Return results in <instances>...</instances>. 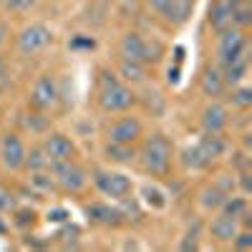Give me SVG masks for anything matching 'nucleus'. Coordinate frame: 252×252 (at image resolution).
Masks as SVG:
<instances>
[{
	"instance_id": "17",
	"label": "nucleus",
	"mask_w": 252,
	"mask_h": 252,
	"mask_svg": "<svg viewBox=\"0 0 252 252\" xmlns=\"http://www.w3.org/2000/svg\"><path fill=\"white\" fill-rule=\"evenodd\" d=\"M247 68H250L247 56H240V58H235V61L224 63V66H222V78H224V83H232V86L242 83L245 76H247Z\"/></svg>"
},
{
	"instance_id": "36",
	"label": "nucleus",
	"mask_w": 252,
	"mask_h": 252,
	"mask_svg": "<svg viewBox=\"0 0 252 252\" xmlns=\"http://www.w3.org/2000/svg\"><path fill=\"white\" fill-rule=\"evenodd\" d=\"M61 240H63V245H66L68 247V242L71 245H76V240H78V227H66V229H63V232H61Z\"/></svg>"
},
{
	"instance_id": "4",
	"label": "nucleus",
	"mask_w": 252,
	"mask_h": 252,
	"mask_svg": "<svg viewBox=\"0 0 252 252\" xmlns=\"http://www.w3.org/2000/svg\"><path fill=\"white\" fill-rule=\"evenodd\" d=\"M48 172H51L53 182L63 189V192H71V194L81 192V189L89 184V177H86V172H83V166H78L73 159L51 164V169H48Z\"/></svg>"
},
{
	"instance_id": "37",
	"label": "nucleus",
	"mask_w": 252,
	"mask_h": 252,
	"mask_svg": "<svg viewBox=\"0 0 252 252\" xmlns=\"http://www.w3.org/2000/svg\"><path fill=\"white\" fill-rule=\"evenodd\" d=\"M10 83V68H8V61L0 58V91Z\"/></svg>"
},
{
	"instance_id": "12",
	"label": "nucleus",
	"mask_w": 252,
	"mask_h": 252,
	"mask_svg": "<svg viewBox=\"0 0 252 252\" xmlns=\"http://www.w3.org/2000/svg\"><path fill=\"white\" fill-rule=\"evenodd\" d=\"M86 217L91 222H98V224H106V227H116L124 222V212L106 202H91L86 204Z\"/></svg>"
},
{
	"instance_id": "10",
	"label": "nucleus",
	"mask_w": 252,
	"mask_h": 252,
	"mask_svg": "<svg viewBox=\"0 0 252 252\" xmlns=\"http://www.w3.org/2000/svg\"><path fill=\"white\" fill-rule=\"evenodd\" d=\"M106 136L114 144H134L141 136V121L136 116H121L106 129Z\"/></svg>"
},
{
	"instance_id": "16",
	"label": "nucleus",
	"mask_w": 252,
	"mask_h": 252,
	"mask_svg": "<svg viewBox=\"0 0 252 252\" xmlns=\"http://www.w3.org/2000/svg\"><path fill=\"white\" fill-rule=\"evenodd\" d=\"M199 149H202V154L209 159V161H215L217 157H222L224 152H227V141L220 136V134H209V131H204V136L199 139Z\"/></svg>"
},
{
	"instance_id": "33",
	"label": "nucleus",
	"mask_w": 252,
	"mask_h": 252,
	"mask_svg": "<svg viewBox=\"0 0 252 252\" xmlns=\"http://www.w3.org/2000/svg\"><path fill=\"white\" fill-rule=\"evenodd\" d=\"M73 51H78V48H86V51H91L94 46H96V40L94 38H89V35H76V38H71V43H68Z\"/></svg>"
},
{
	"instance_id": "23",
	"label": "nucleus",
	"mask_w": 252,
	"mask_h": 252,
	"mask_svg": "<svg viewBox=\"0 0 252 252\" xmlns=\"http://www.w3.org/2000/svg\"><path fill=\"white\" fill-rule=\"evenodd\" d=\"M220 209L224 215H232L237 220H245V215H247V199L245 197H224Z\"/></svg>"
},
{
	"instance_id": "6",
	"label": "nucleus",
	"mask_w": 252,
	"mask_h": 252,
	"mask_svg": "<svg viewBox=\"0 0 252 252\" xmlns=\"http://www.w3.org/2000/svg\"><path fill=\"white\" fill-rule=\"evenodd\" d=\"M217 56H220V63L235 61L240 56H247V38H245V31L237 28V26H229L227 31L217 33Z\"/></svg>"
},
{
	"instance_id": "39",
	"label": "nucleus",
	"mask_w": 252,
	"mask_h": 252,
	"mask_svg": "<svg viewBox=\"0 0 252 252\" xmlns=\"http://www.w3.org/2000/svg\"><path fill=\"white\" fill-rule=\"evenodd\" d=\"M146 3H149V8H152L157 15H161V18H164L166 8H169V0H146Z\"/></svg>"
},
{
	"instance_id": "32",
	"label": "nucleus",
	"mask_w": 252,
	"mask_h": 252,
	"mask_svg": "<svg viewBox=\"0 0 252 252\" xmlns=\"http://www.w3.org/2000/svg\"><path fill=\"white\" fill-rule=\"evenodd\" d=\"M8 209H15V197L5 187H0V212H8Z\"/></svg>"
},
{
	"instance_id": "11",
	"label": "nucleus",
	"mask_w": 252,
	"mask_h": 252,
	"mask_svg": "<svg viewBox=\"0 0 252 252\" xmlns=\"http://www.w3.org/2000/svg\"><path fill=\"white\" fill-rule=\"evenodd\" d=\"M43 152H46V157L51 159V164H56V161H68V159H73V157H76V146H73V141H71L68 136L51 134V136H46V141H43Z\"/></svg>"
},
{
	"instance_id": "14",
	"label": "nucleus",
	"mask_w": 252,
	"mask_h": 252,
	"mask_svg": "<svg viewBox=\"0 0 252 252\" xmlns=\"http://www.w3.org/2000/svg\"><path fill=\"white\" fill-rule=\"evenodd\" d=\"M237 229H240V220L232 217V215H224V212H220L212 220V224H209V232H212V237L217 242H232Z\"/></svg>"
},
{
	"instance_id": "31",
	"label": "nucleus",
	"mask_w": 252,
	"mask_h": 252,
	"mask_svg": "<svg viewBox=\"0 0 252 252\" xmlns=\"http://www.w3.org/2000/svg\"><path fill=\"white\" fill-rule=\"evenodd\" d=\"M144 199L149 202L152 207H157V209L164 207V197H161L159 189H154V187H146V189H144Z\"/></svg>"
},
{
	"instance_id": "9",
	"label": "nucleus",
	"mask_w": 252,
	"mask_h": 252,
	"mask_svg": "<svg viewBox=\"0 0 252 252\" xmlns=\"http://www.w3.org/2000/svg\"><path fill=\"white\" fill-rule=\"evenodd\" d=\"M31 106L35 111H43V109H51L53 103L58 101V83L51 73H43V76H38L35 83H33V89H31Z\"/></svg>"
},
{
	"instance_id": "25",
	"label": "nucleus",
	"mask_w": 252,
	"mask_h": 252,
	"mask_svg": "<svg viewBox=\"0 0 252 252\" xmlns=\"http://www.w3.org/2000/svg\"><path fill=\"white\" fill-rule=\"evenodd\" d=\"M119 73L126 81H144V63L139 61H129V58H121L119 63Z\"/></svg>"
},
{
	"instance_id": "13",
	"label": "nucleus",
	"mask_w": 252,
	"mask_h": 252,
	"mask_svg": "<svg viewBox=\"0 0 252 252\" xmlns=\"http://www.w3.org/2000/svg\"><path fill=\"white\" fill-rule=\"evenodd\" d=\"M202 129L209 134H222L227 126V109L222 103H209V106L202 109Z\"/></svg>"
},
{
	"instance_id": "26",
	"label": "nucleus",
	"mask_w": 252,
	"mask_h": 252,
	"mask_svg": "<svg viewBox=\"0 0 252 252\" xmlns=\"http://www.w3.org/2000/svg\"><path fill=\"white\" fill-rule=\"evenodd\" d=\"M224 192L215 184V187H207V189H202V204L207 207V209H220L222 207V202H224Z\"/></svg>"
},
{
	"instance_id": "27",
	"label": "nucleus",
	"mask_w": 252,
	"mask_h": 252,
	"mask_svg": "<svg viewBox=\"0 0 252 252\" xmlns=\"http://www.w3.org/2000/svg\"><path fill=\"white\" fill-rule=\"evenodd\" d=\"M229 101H232V106H237V109H247L252 103V89L250 86H240V83H237V89L232 91Z\"/></svg>"
},
{
	"instance_id": "2",
	"label": "nucleus",
	"mask_w": 252,
	"mask_h": 252,
	"mask_svg": "<svg viewBox=\"0 0 252 252\" xmlns=\"http://www.w3.org/2000/svg\"><path fill=\"white\" fill-rule=\"evenodd\" d=\"M141 169L152 177H164L172 166V141L164 134H152L146 136L139 152Z\"/></svg>"
},
{
	"instance_id": "19",
	"label": "nucleus",
	"mask_w": 252,
	"mask_h": 252,
	"mask_svg": "<svg viewBox=\"0 0 252 252\" xmlns=\"http://www.w3.org/2000/svg\"><path fill=\"white\" fill-rule=\"evenodd\" d=\"M192 8H194V0H169V8H166L164 18L169 20V23L179 26L192 15Z\"/></svg>"
},
{
	"instance_id": "22",
	"label": "nucleus",
	"mask_w": 252,
	"mask_h": 252,
	"mask_svg": "<svg viewBox=\"0 0 252 252\" xmlns=\"http://www.w3.org/2000/svg\"><path fill=\"white\" fill-rule=\"evenodd\" d=\"M182 161L187 169H204V166L209 164V159L202 154V149L194 144V146H187V149L182 152Z\"/></svg>"
},
{
	"instance_id": "40",
	"label": "nucleus",
	"mask_w": 252,
	"mask_h": 252,
	"mask_svg": "<svg viewBox=\"0 0 252 252\" xmlns=\"http://www.w3.org/2000/svg\"><path fill=\"white\" fill-rule=\"evenodd\" d=\"M8 35H10V28H8V23H3V20H0V48L5 46Z\"/></svg>"
},
{
	"instance_id": "21",
	"label": "nucleus",
	"mask_w": 252,
	"mask_h": 252,
	"mask_svg": "<svg viewBox=\"0 0 252 252\" xmlns=\"http://www.w3.org/2000/svg\"><path fill=\"white\" fill-rule=\"evenodd\" d=\"M106 157L111 161H119V164H129L136 157V152H134V144H114V141H109L106 144Z\"/></svg>"
},
{
	"instance_id": "20",
	"label": "nucleus",
	"mask_w": 252,
	"mask_h": 252,
	"mask_svg": "<svg viewBox=\"0 0 252 252\" xmlns=\"http://www.w3.org/2000/svg\"><path fill=\"white\" fill-rule=\"evenodd\" d=\"M23 166H26L28 172H48V169H51V159L46 157L43 146H33L31 152H26Z\"/></svg>"
},
{
	"instance_id": "5",
	"label": "nucleus",
	"mask_w": 252,
	"mask_h": 252,
	"mask_svg": "<svg viewBox=\"0 0 252 252\" xmlns=\"http://www.w3.org/2000/svg\"><path fill=\"white\" fill-rule=\"evenodd\" d=\"M51 40H53V31L46 23H31L18 33L15 46L23 56H35L40 51H46L51 46Z\"/></svg>"
},
{
	"instance_id": "28",
	"label": "nucleus",
	"mask_w": 252,
	"mask_h": 252,
	"mask_svg": "<svg viewBox=\"0 0 252 252\" xmlns=\"http://www.w3.org/2000/svg\"><path fill=\"white\" fill-rule=\"evenodd\" d=\"M28 182H31V187L40 189V192H48V189H53V184H56L51 172H31Z\"/></svg>"
},
{
	"instance_id": "35",
	"label": "nucleus",
	"mask_w": 252,
	"mask_h": 252,
	"mask_svg": "<svg viewBox=\"0 0 252 252\" xmlns=\"http://www.w3.org/2000/svg\"><path fill=\"white\" fill-rule=\"evenodd\" d=\"M15 222H18L20 227H26L28 222L33 224V222H35V212H33V209H18V212H15Z\"/></svg>"
},
{
	"instance_id": "41",
	"label": "nucleus",
	"mask_w": 252,
	"mask_h": 252,
	"mask_svg": "<svg viewBox=\"0 0 252 252\" xmlns=\"http://www.w3.org/2000/svg\"><path fill=\"white\" fill-rule=\"evenodd\" d=\"M166 81H169V83H179V68L177 66L166 71Z\"/></svg>"
},
{
	"instance_id": "24",
	"label": "nucleus",
	"mask_w": 252,
	"mask_h": 252,
	"mask_svg": "<svg viewBox=\"0 0 252 252\" xmlns=\"http://www.w3.org/2000/svg\"><path fill=\"white\" fill-rule=\"evenodd\" d=\"M250 23H252V5H250V0H242V3L232 5V26L245 31Z\"/></svg>"
},
{
	"instance_id": "3",
	"label": "nucleus",
	"mask_w": 252,
	"mask_h": 252,
	"mask_svg": "<svg viewBox=\"0 0 252 252\" xmlns=\"http://www.w3.org/2000/svg\"><path fill=\"white\" fill-rule=\"evenodd\" d=\"M119 51H121V58L139 61V63H144V66H149V63H159L161 56H164V46L159 43V40H146L144 35H139L134 31L121 35Z\"/></svg>"
},
{
	"instance_id": "42",
	"label": "nucleus",
	"mask_w": 252,
	"mask_h": 252,
	"mask_svg": "<svg viewBox=\"0 0 252 252\" xmlns=\"http://www.w3.org/2000/svg\"><path fill=\"white\" fill-rule=\"evenodd\" d=\"M3 232H5V224H3V222H0V235H3Z\"/></svg>"
},
{
	"instance_id": "15",
	"label": "nucleus",
	"mask_w": 252,
	"mask_h": 252,
	"mask_svg": "<svg viewBox=\"0 0 252 252\" xmlns=\"http://www.w3.org/2000/svg\"><path fill=\"white\" fill-rule=\"evenodd\" d=\"M209 26L215 33H222L232 26V8H229L227 0H215L212 8H209Z\"/></svg>"
},
{
	"instance_id": "34",
	"label": "nucleus",
	"mask_w": 252,
	"mask_h": 252,
	"mask_svg": "<svg viewBox=\"0 0 252 252\" xmlns=\"http://www.w3.org/2000/svg\"><path fill=\"white\" fill-rule=\"evenodd\" d=\"M26 126L31 131H43L46 129V119H40L38 114H28L26 116Z\"/></svg>"
},
{
	"instance_id": "38",
	"label": "nucleus",
	"mask_w": 252,
	"mask_h": 252,
	"mask_svg": "<svg viewBox=\"0 0 252 252\" xmlns=\"http://www.w3.org/2000/svg\"><path fill=\"white\" fill-rule=\"evenodd\" d=\"M66 220H68V212H66L63 207H56V209H51V212H48V222H58V224H63Z\"/></svg>"
},
{
	"instance_id": "7",
	"label": "nucleus",
	"mask_w": 252,
	"mask_h": 252,
	"mask_svg": "<svg viewBox=\"0 0 252 252\" xmlns=\"http://www.w3.org/2000/svg\"><path fill=\"white\" fill-rule=\"evenodd\" d=\"M94 184L101 194H106L111 199H126L131 194V179L121 174V172H103L96 169L94 172Z\"/></svg>"
},
{
	"instance_id": "18",
	"label": "nucleus",
	"mask_w": 252,
	"mask_h": 252,
	"mask_svg": "<svg viewBox=\"0 0 252 252\" xmlns=\"http://www.w3.org/2000/svg\"><path fill=\"white\" fill-rule=\"evenodd\" d=\"M224 86H227V83H224V78H222V73L217 68H207L202 73V91H204V96L220 98L224 94Z\"/></svg>"
},
{
	"instance_id": "29",
	"label": "nucleus",
	"mask_w": 252,
	"mask_h": 252,
	"mask_svg": "<svg viewBox=\"0 0 252 252\" xmlns=\"http://www.w3.org/2000/svg\"><path fill=\"white\" fill-rule=\"evenodd\" d=\"M35 3H38V0H3L5 10H10V13H26V10H31Z\"/></svg>"
},
{
	"instance_id": "1",
	"label": "nucleus",
	"mask_w": 252,
	"mask_h": 252,
	"mask_svg": "<svg viewBox=\"0 0 252 252\" xmlns=\"http://www.w3.org/2000/svg\"><path fill=\"white\" fill-rule=\"evenodd\" d=\"M136 103V94L119 81L114 71H101V89H98V106L106 114L126 111Z\"/></svg>"
},
{
	"instance_id": "8",
	"label": "nucleus",
	"mask_w": 252,
	"mask_h": 252,
	"mask_svg": "<svg viewBox=\"0 0 252 252\" xmlns=\"http://www.w3.org/2000/svg\"><path fill=\"white\" fill-rule=\"evenodd\" d=\"M26 152H28V149H26V144L20 141L18 134H13V131L3 134V139H0V164H3L8 172L23 169Z\"/></svg>"
},
{
	"instance_id": "30",
	"label": "nucleus",
	"mask_w": 252,
	"mask_h": 252,
	"mask_svg": "<svg viewBox=\"0 0 252 252\" xmlns=\"http://www.w3.org/2000/svg\"><path fill=\"white\" fill-rule=\"evenodd\" d=\"M232 245L237 250H250L252 247V232L250 229H237V235L232 237Z\"/></svg>"
}]
</instances>
